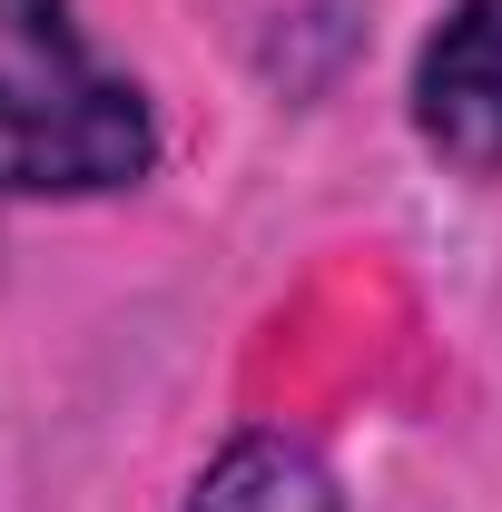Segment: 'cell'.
Masks as SVG:
<instances>
[{
	"mask_svg": "<svg viewBox=\"0 0 502 512\" xmlns=\"http://www.w3.org/2000/svg\"><path fill=\"white\" fill-rule=\"evenodd\" d=\"M158 168V109L69 0H0V197H119Z\"/></svg>",
	"mask_w": 502,
	"mask_h": 512,
	"instance_id": "6da1fadb",
	"label": "cell"
},
{
	"mask_svg": "<svg viewBox=\"0 0 502 512\" xmlns=\"http://www.w3.org/2000/svg\"><path fill=\"white\" fill-rule=\"evenodd\" d=\"M404 109L434 168L502 178V0H443V20L414 50Z\"/></svg>",
	"mask_w": 502,
	"mask_h": 512,
	"instance_id": "7a4b0ae2",
	"label": "cell"
},
{
	"mask_svg": "<svg viewBox=\"0 0 502 512\" xmlns=\"http://www.w3.org/2000/svg\"><path fill=\"white\" fill-rule=\"evenodd\" d=\"M178 512H345V483L335 463L306 444V434H237V444L207 453V473L188 483Z\"/></svg>",
	"mask_w": 502,
	"mask_h": 512,
	"instance_id": "3957f363",
	"label": "cell"
}]
</instances>
